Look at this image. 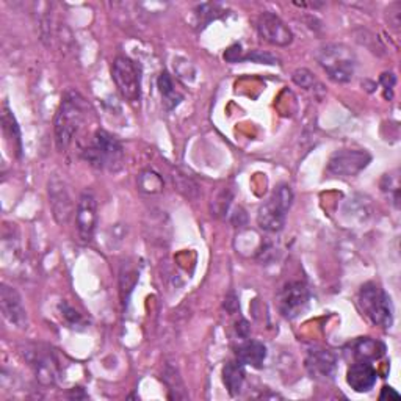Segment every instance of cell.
Returning <instances> with one entry per match:
<instances>
[{
	"label": "cell",
	"mask_w": 401,
	"mask_h": 401,
	"mask_svg": "<svg viewBox=\"0 0 401 401\" xmlns=\"http://www.w3.org/2000/svg\"><path fill=\"white\" fill-rule=\"evenodd\" d=\"M223 383H225L230 395H238L245 383L243 364H240V362H228L225 368H223Z\"/></svg>",
	"instance_id": "cell-18"
},
{
	"label": "cell",
	"mask_w": 401,
	"mask_h": 401,
	"mask_svg": "<svg viewBox=\"0 0 401 401\" xmlns=\"http://www.w3.org/2000/svg\"><path fill=\"white\" fill-rule=\"evenodd\" d=\"M87 118V102L79 91L68 90L53 119V134L58 151H66Z\"/></svg>",
	"instance_id": "cell-1"
},
{
	"label": "cell",
	"mask_w": 401,
	"mask_h": 401,
	"mask_svg": "<svg viewBox=\"0 0 401 401\" xmlns=\"http://www.w3.org/2000/svg\"><path fill=\"white\" fill-rule=\"evenodd\" d=\"M164 380L169 387V392H173L171 393L173 398H187V393H185V389H183V383L176 368L168 367L164 375Z\"/></svg>",
	"instance_id": "cell-23"
},
{
	"label": "cell",
	"mask_w": 401,
	"mask_h": 401,
	"mask_svg": "<svg viewBox=\"0 0 401 401\" xmlns=\"http://www.w3.org/2000/svg\"><path fill=\"white\" fill-rule=\"evenodd\" d=\"M229 198H232V195H229L228 191H221L220 195L215 198V200H213V212H215V215H223V213L228 212L230 200H226V203H225V199H229Z\"/></svg>",
	"instance_id": "cell-28"
},
{
	"label": "cell",
	"mask_w": 401,
	"mask_h": 401,
	"mask_svg": "<svg viewBox=\"0 0 401 401\" xmlns=\"http://www.w3.org/2000/svg\"><path fill=\"white\" fill-rule=\"evenodd\" d=\"M60 312H61V317L65 319V321L68 323L71 328H79L85 325V319L82 317V314L77 312L74 307L69 306L68 303H60Z\"/></svg>",
	"instance_id": "cell-24"
},
{
	"label": "cell",
	"mask_w": 401,
	"mask_h": 401,
	"mask_svg": "<svg viewBox=\"0 0 401 401\" xmlns=\"http://www.w3.org/2000/svg\"><path fill=\"white\" fill-rule=\"evenodd\" d=\"M237 359L243 365H251L254 368H260L267 359V348L264 343L257 341L245 342L237 350Z\"/></svg>",
	"instance_id": "cell-16"
},
{
	"label": "cell",
	"mask_w": 401,
	"mask_h": 401,
	"mask_svg": "<svg viewBox=\"0 0 401 401\" xmlns=\"http://www.w3.org/2000/svg\"><path fill=\"white\" fill-rule=\"evenodd\" d=\"M337 368V359L334 353L323 348H312L306 356V370L315 380L329 381L333 380Z\"/></svg>",
	"instance_id": "cell-14"
},
{
	"label": "cell",
	"mask_w": 401,
	"mask_h": 401,
	"mask_svg": "<svg viewBox=\"0 0 401 401\" xmlns=\"http://www.w3.org/2000/svg\"><path fill=\"white\" fill-rule=\"evenodd\" d=\"M242 61H254V63H260V65H277L279 63V58L269 52L251 50L248 53H245L242 57Z\"/></svg>",
	"instance_id": "cell-25"
},
{
	"label": "cell",
	"mask_w": 401,
	"mask_h": 401,
	"mask_svg": "<svg viewBox=\"0 0 401 401\" xmlns=\"http://www.w3.org/2000/svg\"><path fill=\"white\" fill-rule=\"evenodd\" d=\"M353 354L354 358H358V360H376L381 356H384L385 346L380 341H375V338L370 337H362L359 341L354 342L353 345Z\"/></svg>",
	"instance_id": "cell-17"
},
{
	"label": "cell",
	"mask_w": 401,
	"mask_h": 401,
	"mask_svg": "<svg viewBox=\"0 0 401 401\" xmlns=\"http://www.w3.org/2000/svg\"><path fill=\"white\" fill-rule=\"evenodd\" d=\"M159 90L161 92V96H164V100L168 109H173L177 104L181 102L182 96L179 92H176L174 90V83L173 79L169 77L168 73H161L159 77Z\"/></svg>",
	"instance_id": "cell-20"
},
{
	"label": "cell",
	"mask_w": 401,
	"mask_h": 401,
	"mask_svg": "<svg viewBox=\"0 0 401 401\" xmlns=\"http://www.w3.org/2000/svg\"><path fill=\"white\" fill-rule=\"evenodd\" d=\"M137 279H138V273L135 272L134 268H130V267L122 268V272H121V292L124 293L126 289H127L129 293L132 292L134 287H135V284H137Z\"/></svg>",
	"instance_id": "cell-26"
},
{
	"label": "cell",
	"mask_w": 401,
	"mask_h": 401,
	"mask_svg": "<svg viewBox=\"0 0 401 401\" xmlns=\"http://www.w3.org/2000/svg\"><path fill=\"white\" fill-rule=\"evenodd\" d=\"M315 60L331 80L336 83L351 82L356 71V55L343 43H326L315 52Z\"/></svg>",
	"instance_id": "cell-2"
},
{
	"label": "cell",
	"mask_w": 401,
	"mask_h": 401,
	"mask_svg": "<svg viewBox=\"0 0 401 401\" xmlns=\"http://www.w3.org/2000/svg\"><path fill=\"white\" fill-rule=\"evenodd\" d=\"M293 82H295L299 88H303L306 91H312V92H317V91H325L323 90V85L319 82L317 77H315L309 69H296L295 73L292 75Z\"/></svg>",
	"instance_id": "cell-21"
},
{
	"label": "cell",
	"mask_w": 401,
	"mask_h": 401,
	"mask_svg": "<svg viewBox=\"0 0 401 401\" xmlns=\"http://www.w3.org/2000/svg\"><path fill=\"white\" fill-rule=\"evenodd\" d=\"M138 187L143 193H148V195H157L161 190H164V181H161L160 174L151 171H143L138 176Z\"/></svg>",
	"instance_id": "cell-22"
},
{
	"label": "cell",
	"mask_w": 401,
	"mask_h": 401,
	"mask_svg": "<svg viewBox=\"0 0 401 401\" xmlns=\"http://www.w3.org/2000/svg\"><path fill=\"white\" fill-rule=\"evenodd\" d=\"M49 193V205L55 220L60 226H66L71 221L75 213V204L71 198L65 181H61L58 176H52L48 185Z\"/></svg>",
	"instance_id": "cell-9"
},
{
	"label": "cell",
	"mask_w": 401,
	"mask_h": 401,
	"mask_svg": "<svg viewBox=\"0 0 401 401\" xmlns=\"http://www.w3.org/2000/svg\"><path fill=\"white\" fill-rule=\"evenodd\" d=\"M389 24L395 30L400 28V4H393L389 9Z\"/></svg>",
	"instance_id": "cell-30"
},
{
	"label": "cell",
	"mask_w": 401,
	"mask_h": 401,
	"mask_svg": "<svg viewBox=\"0 0 401 401\" xmlns=\"http://www.w3.org/2000/svg\"><path fill=\"white\" fill-rule=\"evenodd\" d=\"M112 79L119 95L130 104H137L141 97V77L137 63L129 57L119 55L113 60Z\"/></svg>",
	"instance_id": "cell-6"
},
{
	"label": "cell",
	"mask_w": 401,
	"mask_h": 401,
	"mask_svg": "<svg viewBox=\"0 0 401 401\" xmlns=\"http://www.w3.org/2000/svg\"><path fill=\"white\" fill-rule=\"evenodd\" d=\"M75 226L82 243L95 238L97 226V200L91 191H83L75 207Z\"/></svg>",
	"instance_id": "cell-10"
},
{
	"label": "cell",
	"mask_w": 401,
	"mask_h": 401,
	"mask_svg": "<svg viewBox=\"0 0 401 401\" xmlns=\"http://www.w3.org/2000/svg\"><path fill=\"white\" fill-rule=\"evenodd\" d=\"M293 204V191L290 185L282 183L276 187L273 195L269 196L257 210V225L262 230L269 234L281 232L285 226V218Z\"/></svg>",
	"instance_id": "cell-5"
},
{
	"label": "cell",
	"mask_w": 401,
	"mask_h": 401,
	"mask_svg": "<svg viewBox=\"0 0 401 401\" xmlns=\"http://www.w3.org/2000/svg\"><path fill=\"white\" fill-rule=\"evenodd\" d=\"M0 311L2 317L16 329H27L28 326V315L22 303V298L16 289L10 285H0Z\"/></svg>",
	"instance_id": "cell-12"
},
{
	"label": "cell",
	"mask_w": 401,
	"mask_h": 401,
	"mask_svg": "<svg viewBox=\"0 0 401 401\" xmlns=\"http://www.w3.org/2000/svg\"><path fill=\"white\" fill-rule=\"evenodd\" d=\"M26 358L28 360L30 367L33 368L36 380L40 381V384L46 385V387L55 384L58 376V365H57V359L53 358V354L49 350H40V348L28 350L26 353Z\"/></svg>",
	"instance_id": "cell-13"
},
{
	"label": "cell",
	"mask_w": 401,
	"mask_h": 401,
	"mask_svg": "<svg viewBox=\"0 0 401 401\" xmlns=\"http://www.w3.org/2000/svg\"><path fill=\"white\" fill-rule=\"evenodd\" d=\"M256 27L262 40L277 48H285L293 41V33L289 26L272 11L262 13L257 18Z\"/></svg>",
	"instance_id": "cell-11"
},
{
	"label": "cell",
	"mask_w": 401,
	"mask_h": 401,
	"mask_svg": "<svg viewBox=\"0 0 401 401\" xmlns=\"http://www.w3.org/2000/svg\"><path fill=\"white\" fill-rule=\"evenodd\" d=\"M372 156L364 149H341L329 157L326 174L331 177H354L368 166Z\"/></svg>",
	"instance_id": "cell-7"
},
{
	"label": "cell",
	"mask_w": 401,
	"mask_h": 401,
	"mask_svg": "<svg viewBox=\"0 0 401 401\" xmlns=\"http://www.w3.org/2000/svg\"><path fill=\"white\" fill-rule=\"evenodd\" d=\"M242 52L243 50H242L240 44L230 46V48L225 53V60L229 61V63H238V61H242V57H243Z\"/></svg>",
	"instance_id": "cell-29"
},
{
	"label": "cell",
	"mask_w": 401,
	"mask_h": 401,
	"mask_svg": "<svg viewBox=\"0 0 401 401\" xmlns=\"http://www.w3.org/2000/svg\"><path fill=\"white\" fill-rule=\"evenodd\" d=\"M376 368L368 360H358L346 372V383L354 392L364 393L373 389L376 384Z\"/></svg>",
	"instance_id": "cell-15"
},
{
	"label": "cell",
	"mask_w": 401,
	"mask_h": 401,
	"mask_svg": "<svg viewBox=\"0 0 401 401\" xmlns=\"http://www.w3.org/2000/svg\"><path fill=\"white\" fill-rule=\"evenodd\" d=\"M385 398H395V400H400V393H398L395 389L387 387V385H385V387H383L380 400H385Z\"/></svg>",
	"instance_id": "cell-31"
},
{
	"label": "cell",
	"mask_w": 401,
	"mask_h": 401,
	"mask_svg": "<svg viewBox=\"0 0 401 401\" xmlns=\"http://www.w3.org/2000/svg\"><path fill=\"white\" fill-rule=\"evenodd\" d=\"M2 127H4V135L6 138V141H10L13 149L19 151V156L22 154V141H21V132L16 119H14L11 110L9 109V105H4V113H2Z\"/></svg>",
	"instance_id": "cell-19"
},
{
	"label": "cell",
	"mask_w": 401,
	"mask_h": 401,
	"mask_svg": "<svg viewBox=\"0 0 401 401\" xmlns=\"http://www.w3.org/2000/svg\"><path fill=\"white\" fill-rule=\"evenodd\" d=\"M83 157L92 166L114 173L122 166L124 149L118 138H114L107 130H97L92 137V141L83 151Z\"/></svg>",
	"instance_id": "cell-3"
},
{
	"label": "cell",
	"mask_w": 401,
	"mask_h": 401,
	"mask_svg": "<svg viewBox=\"0 0 401 401\" xmlns=\"http://www.w3.org/2000/svg\"><path fill=\"white\" fill-rule=\"evenodd\" d=\"M381 83L384 85L385 90L392 88L393 85H395V75H393V74H387V73L383 74V75H381Z\"/></svg>",
	"instance_id": "cell-32"
},
{
	"label": "cell",
	"mask_w": 401,
	"mask_h": 401,
	"mask_svg": "<svg viewBox=\"0 0 401 401\" xmlns=\"http://www.w3.org/2000/svg\"><path fill=\"white\" fill-rule=\"evenodd\" d=\"M358 306L362 315H365L375 326L387 329L393 325L390 296L378 284L367 282L362 285L358 295Z\"/></svg>",
	"instance_id": "cell-4"
},
{
	"label": "cell",
	"mask_w": 401,
	"mask_h": 401,
	"mask_svg": "<svg viewBox=\"0 0 401 401\" xmlns=\"http://www.w3.org/2000/svg\"><path fill=\"white\" fill-rule=\"evenodd\" d=\"M383 182H387V185H381L384 191H392V198H393V203L398 207V199H400V185H398V177L397 176H392L387 174L384 176V181Z\"/></svg>",
	"instance_id": "cell-27"
},
{
	"label": "cell",
	"mask_w": 401,
	"mask_h": 401,
	"mask_svg": "<svg viewBox=\"0 0 401 401\" xmlns=\"http://www.w3.org/2000/svg\"><path fill=\"white\" fill-rule=\"evenodd\" d=\"M309 287L301 281H290L277 293V306L284 319L293 320L299 317L309 304Z\"/></svg>",
	"instance_id": "cell-8"
}]
</instances>
